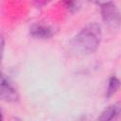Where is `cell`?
Returning <instances> with one entry per match:
<instances>
[{
	"label": "cell",
	"mask_w": 121,
	"mask_h": 121,
	"mask_svg": "<svg viewBox=\"0 0 121 121\" xmlns=\"http://www.w3.org/2000/svg\"><path fill=\"white\" fill-rule=\"evenodd\" d=\"M100 14L103 23L111 29H118L120 26V13L112 1L100 3Z\"/></svg>",
	"instance_id": "cell-2"
},
{
	"label": "cell",
	"mask_w": 121,
	"mask_h": 121,
	"mask_svg": "<svg viewBox=\"0 0 121 121\" xmlns=\"http://www.w3.org/2000/svg\"><path fill=\"white\" fill-rule=\"evenodd\" d=\"M29 34L34 39L45 40L49 39L55 34V29L47 25L43 24H33L29 27Z\"/></svg>",
	"instance_id": "cell-4"
},
{
	"label": "cell",
	"mask_w": 121,
	"mask_h": 121,
	"mask_svg": "<svg viewBox=\"0 0 121 121\" xmlns=\"http://www.w3.org/2000/svg\"><path fill=\"white\" fill-rule=\"evenodd\" d=\"M19 99V95L17 90L8 79V78L0 72V100L5 102L14 103Z\"/></svg>",
	"instance_id": "cell-3"
},
{
	"label": "cell",
	"mask_w": 121,
	"mask_h": 121,
	"mask_svg": "<svg viewBox=\"0 0 121 121\" xmlns=\"http://www.w3.org/2000/svg\"><path fill=\"white\" fill-rule=\"evenodd\" d=\"M2 119H3V114H2V111L0 109V120H2Z\"/></svg>",
	"instance_id": "cell-10"
},
{
	"label": "cell",
	"mask_w": 121,
	"mask_h": 121,
	"mask_svg": "<svg viewBox=\"0 0 121 121\" xmlns=\"http://www.w3.org/2000/svg\"><path fill=\"white\" fill-rule=\"evenodd\" d=\"M102 40L101 27L97 23H90L82 27L70 41L71 51L78 56H87L94 53Z\"/></svg>",
	"instance_id": "cell-1"
},
{
	"label": "cell",
	"mask_w": 121,
	"mask_h": 121,
	"mask_svg": "<svg viewBox=\"0 0 121 121\" xmlns=\"http://www.w3.org/2000/svg\"><path fill=\"white\" fill-rule=\"evenodd\" d=\"M4 49H5V39H4L3 35L0 34V63L2 62V60H3Z\"/></svg>",
	"instance_id": "cell-8"
},
{
	"label": "cell",
	"mask_w": 121,
	"mask_h": 121,
	"mask_svg": "<svg viewBox=\"0 0 121 121\" xmlns=\"http://www.w3.org/2000/svg\"><path fill=\"white\" fill-rule=\"evenodd\" d=\"M65 7L69 10H76L78 7V4L76 0H65Z\"/></svg>",
	"instance_id": "cell-7"
},
{
	"label": "cell",
	"mask_w": 121,
	"mask_h": 121,
	"mask_svg": "<svg viewBox=\"0 0 121 121\" xmlns=\"http://www.w3.org/2000/svg\"><path fill=\"white\" fill-rule=\"evenodd\" d=\"M119 86H120L119 79L115 76H112L108 82V86H107V90H106V97L107 98L112 97L117 92V90L119 89Z\"/></svg>",
	"instance_id": "cell-6"
},
{
	"label": "cell",
	"mask_w": 121,
	"mask_h": 121,
	"mask_svg": "<svg viewBox=\"0 0 121 121\" xmlns=\"http://www.w3.org/2000/svg\"><path fill=\"white\" fill-rule=\"evenodd\" d=\"M50 1H52V0H33L35 6H37V7L44 6V5H46L47 3H49Z\"/></svg>",
	"instance_id": "cell-9"
},
{
	"label": "cell",
	"mask_w": 121,
	"mask_h": 121,
	"mask_svg": "<svg viewBox=\"0 0 121 121\" xmlns=\"http://www.w3.org/2000/svg\"><path fill=\"white\" fill-rule=\"evenodd\" d=\"M90 1H93V2H95V3H100L101 0H90Z\"/></svg>",
	"instance_id": "cell-11"
},
{
	"label": "cell",
	"mask_w": 121,
	"mask_h": 121,
	"mask_svg": "<svg viewBox=\"0 0 121 121\" xmlns=\"http://www.w3.org/2000/svg\"><path fill=\"white\" fill-rule=\"evenodd\" d=\"M120 104L119 103H115L112 105H109L108 107H106L100 113V115L97 117V120H101V121H107V120H112L116 118V116L119 115L120 113Z\"/></svg>",
	"instance_id": "cell-5"
}]
</instances>
